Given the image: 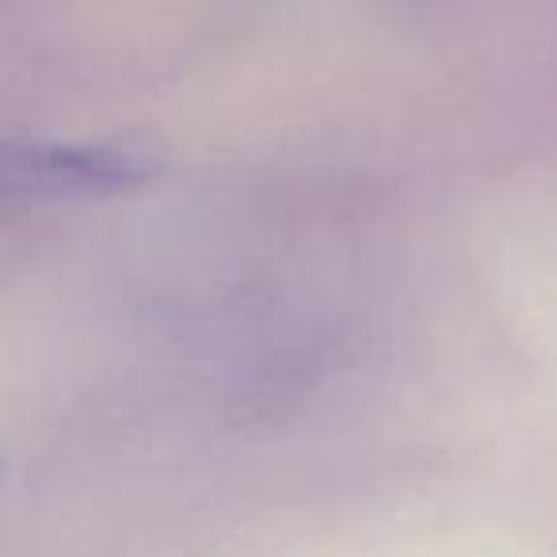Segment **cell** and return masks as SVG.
<instances>
[{
  "label": "cell",
  "mask_w": 557,
  "mask_h": 557,
  "mask_svg": "<svg viewBox=\"0 0 557 557\" xmlns=\"http://www.w3.org/2000/svg\"><path fill=\"white\" fill-rule=\"evenodd\" d=\"M157 161L134 146H58L12 141L4 149V191L12 199H92L146 184Z\"/></svg>",
  "instance_id": "obj_1"
}]
</instances>
